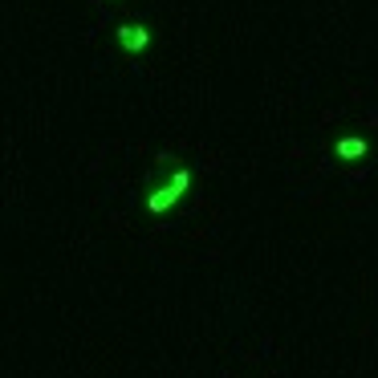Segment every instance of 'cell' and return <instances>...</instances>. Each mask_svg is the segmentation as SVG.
I'll list each match as a JSON object with an SVG mask.
<instances>
[{
	"label": "cell",
	"mask_w": 378,
	"mask_h": 378,
	"mask_svg": "<svg viewBox=\"0 0 378 378\" xmlns=\"http://www.w3.org/2000/svg\"><path fill=\"white\" fill-rule=\"evenodd\" d=\"M337 155H342V159H358V155H366V138H358V134H346V138L337 143Z\"/></svg>",
	"instance_id": "obj_2"
},
{
	"label": "cell",
	"mask_w": 378,
	"mask_h": 378,
	"mask_svg": "<svg viewBox=\"0 0 378 378\" xmlns=\"http://www.w3.org/2000/svg\"><path fill=\"white\" fill-rule=\"evenodd\" d=\"M118 41H123L130 53H138V49H147L151 37H147V29H143V25H123V29H118Z\"/></svg>",
	"instance_id": "obj_1"
},
{
	"label": "cell",
	"mask_w": 378,
	"mask_h": 378,
	"mask_svg": "<svg viewBox=\"0 0 378 378\" xmlns=\"http://www.w3.org/2000/svg\"><path fill=\"white\" fill-rule=\"evenodd\" d=\"M187 183H191V175H187V171H175V179H171V187H175L179 196L187 191Z\"/></svg>",
	"instance_id": "obj_4"
},
{
	"label": "cell",
	"mask_w": 378,
	"mask_h": 378,
	"mask_svg": "<svg viewBox=\"0 0 378 378\" xmlns=\"http://www.w3.org/2000/svg\"><path fill=\"white\" fill-rule=\"evenodd\" d=\"M175 200H179V191H175V187H163V191H155V196L147 200V208L151 211H167Z\"/></svg>",
	"instance_id": "obj_3"
}]
</instances>
